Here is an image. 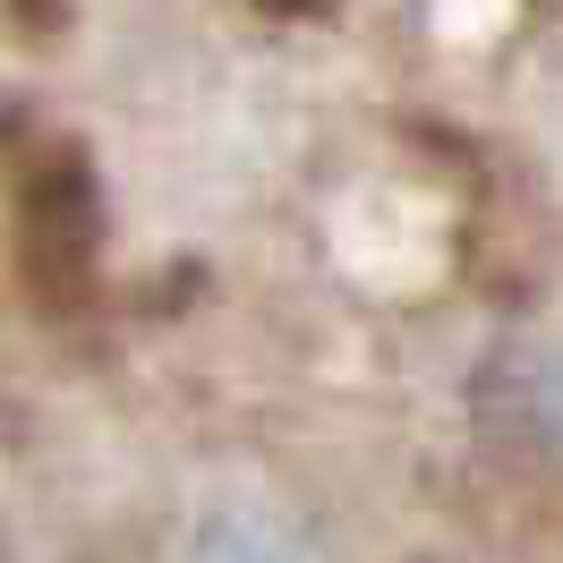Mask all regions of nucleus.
I'll list each match as a JSON object with an SVG mask.
<instances>
[{"label": "nucleus", "mask_w": 563, "mask_h": 563, "mask_svg": "<svg viewBox=\"0 0 563 563\" xmlns=\"http://www.w3.org/2000/svg\"><path fill=\"white\" fill-rule=\"evenodd\" d=\"M206 563H317V555L299 538L265 529V538H206Z\"/></svg>", "instance_id": "obj_1"}]
</instances>
